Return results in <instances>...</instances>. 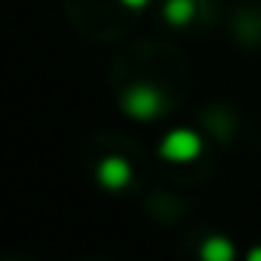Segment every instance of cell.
I'll list each match as a JSON object with an SVG mask.
<instances>
[{
	"label": "cell",
	"instance_id": "6da1fadb",
	"mask_svg": "<svg viewBox=\"0 0 261 261\" xmlns=\"http://www.w3.org/2000/svg\"><path fill=\"white\" fill-rule=\"evenodd\" d=\"M123 108H126L129 117H136V120H151V117H157L163 111V95L151 83H136L123 95Z\"/></svg>",
	"mask_w": 261,
	"mask_h": 261
},
{
	"label": "cell",
	"instance_id": "7a4b0ae2",
	"mask_svg": "<svg viewBox=\"0 0 261 261\" xmlns=\"http://www.w3.org/2000/svg\"><path fill=\"white\" fill-rule=\"evenodd\" d=\"M160 154L166 160H175V163H185V160H194L200 154V139L191 133V129H175L169 133L160 145Z\"/></svg>",
	"mask_w": 261,
	"mask_h": 261
},
{
	"label": "cell",
	"instance_id": "3957f363",
	"mask_svg": "<svg viewBox=\"0 0 261 261\" xmlns=\"http://www.w3.org/2000/svg\"><path fill=\"white\" fill-rule=\"evenodd\" d=\"M98 178H101L108 188H120V185L129 181V163L120 160V157H108V160L101 163V169H98Z\"/></svg>",
	"mask_w": 261,
	"mask_h": 261
},
{
	"label": "cell",
	"instance_id": "277c9868",
	"mask_svg": "<svg viewBox=\"0 0 261 261\" xmlns=\"http://www.w3.org/2000/svg\"><path fill=\"white\" fill-rule=\"evenodd\" d=\"M200 258H203V261H233V246H230V240H224V237H212V240L203 243Z\"/></svg>",
	"mask_w": 261,
	"mask_h": 261
},
{
	"label": "cell",
	"instance_id": "5b68a950",
	"mask_svg": "<svg viewBox=\"0 0 261 261\" xmlns=\"http://www.w3.org/2000/svg\"><path fill=\"white\" fill-rule=\"evenodd\" d=\"M194 0H166V7H163V16L169 25H188L194 19Z\"/></svg>",
	"mask_w": 261,
	"mask_h": 261
},
{
	"label": "cell",
	"instance_id": "8992f818",
	"mask_svg": "<svg viewBox=\"0 0 261 261\" xmlns=\"http://www.w3.org/2000/svg\"><path fill=\"white\" fill-rule=\"evenodd\" d=\"M120 4H123V7H129V10H142L148 0H120Z\"/></svg>",
	"mask_w": 261,
	"mask_h": 261
},
{
	"label": "cell",
	"instance_id": "52a82bcc",
	"mask_svg": "<svg viewBox=\"0 0 261 261\" xmlns=\"http://www.w3.org/2000/svg\"><path fill=\"white\" fill-rule=\"evenodd\" d=\"M246 261H261V246H255V249L246 255Z\"/></svg>",
	"mask_w": 261,
	"mask_h": 261
}]
</instances>
